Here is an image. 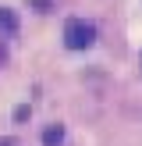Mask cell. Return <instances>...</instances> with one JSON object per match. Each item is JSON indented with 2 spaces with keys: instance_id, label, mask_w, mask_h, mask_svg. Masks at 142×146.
I'll return each mask as SVG.
<instances>
[{
  "instance_id": "2",
  "label": "cell",
  "mask_w": 142,
  "mask_h": 146,
  "mask_svg": "<svg viewBox=\"0 0 142 146\" xmlns=\"http://www.w3.org/2000/svg\"><path fill=\"white\" fill-rule=\"evenodd\" d=\"M60 128H46V135H43V143H46V146H53V143H60Z\"/></svg>"
},
{
  "instance_id": "3",
  "label": "cell",
  "mask_w": 142,
  "mask_h": 146,
  "mask_svg": "<svg viewBox=\"0 0 142 146\" xmlns=\"http://www.w3.org/2000/svg\"><path fill=\"white\" fill-rule=\"evenodd\" d=\"M0 25H4V29H14V18H11L7 11H0Z\"/></svg>"
},
{
  "instance_id": "1",
  "label": "cell",
  "mask_w": 142,
  "mask_h": 146,
  "mask_svg": "<svg viewBox=\"0 0 142 146\" xmlns=\"http://www.w3.org/2000/svg\"><path fill=\"white\" fill-rule=\"evenodd\" d=\"M64 43H68L71 50H89L92 43H96V25L85 18H68V25H64Z\"/></svg>"
}]
</instances>
